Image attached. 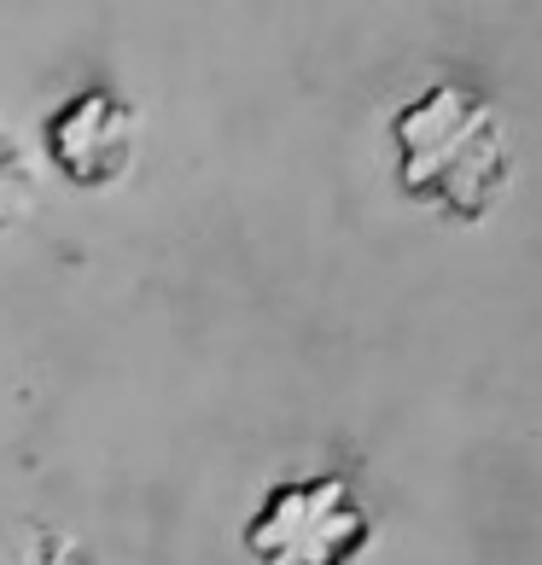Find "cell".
Masks as SVG:
<instances>
[{
    "label": "cell",
    "mask_w": 542,
    "mask_h": 565,
    "mask_svg": "<svg viewBox=\"0 0 542 565\" xmlns=\"http://www.w3.org/2000/svg\"><path fill=\"white\" fill-rule=\"evenodd\" d=\"M135 152V117L117 94L88 88L53 117V158L71 181H111Z\"/></svg>",
    "instance_id": "obj_3"
},
{
    "label": "cell",
    "mask_w": 542,
    "mask_h": 565,
    "mask_svg": "<svg viewBox=\"0 0 542 565\" xmlns=\"http://www.w3.org/2000/svg\"><path fill=\"white\" fill-rule=\"evenodd\" d=\"M30 204V163H24V146H18L7 129H0V222L24 216Z\"/></svg>",
    "instance_id": "obj_5"
},
{
    "label": "cell",
    "mask_w": 542,
    "mask_h": 565,
    "mask_svg": "<svg viewBox=\"0 0 542 565\" xmlns=\"http://www.w3.org/2000/svg\"><path fill=\"white\" fill-rule=\"evenodd\" d=\"M397 163L403 186L414 199L444 204L449 216H485V204L496 199V186L508 181V146L502 122L485 99H472L467 88H432L426 99L397 117Z\"/></svg>",
    "instance_id": "obj_1"
},
{
    "label": "cell",
    "mask_w": 542,
    "mask_h": 565,
    "mask_svg": "<svg viewBox=\"0 0 542 565\" xmlns=\"http://www.w3.org/2000/svg\"><path fill=\"white\" fill-rule=\"evenodd\" d=\"M257 565H350L368 548V508L344 478L275 484L245 525Z\"/></svg>",
    "instance_id": "obj_2"
},
{
    "label": "cell",
    "mask_w": 542,
    "mask_h": 565,
    "mask_svg": "<svg viewBox=\"0 0 542 565\" xmlns=\"http://www.w3.org/2000/svg\"><path fill=\"white\" fill-rule=\"evenodd\" d=\"M0 565H99L94 554H82L65 531H47V525H0Z\"/></svg>",
    "instance_id": "obj_4"
}]
</instances>
